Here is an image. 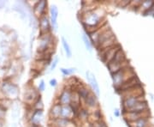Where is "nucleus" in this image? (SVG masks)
Returning <instances> with one entry per match:
<instances>
[{
    "label": "nucleus",
    "instance_id": "1",
    "mask_svg": "<svg viewBox=\"0 0 154 127\" xmlns=\"http://www.w3.org/2000/svg\"><path fill=\"white\" fill-rule=\"evenodd\" d=\"M102 12L103 11H101L100 9H93L91 11H87L82 15V21L85 30L88 33V35L94 33V31H96L97 29L103 26L101 24L104 17Z\"/></svg>",
    "mask_w": 154,
    "mask_h": 127
},
{
    "label": "nucleus",
    "instance_id": "2",
    "mask_svg": "<svg viewBox=\"0 0 154 127\" xmlns=\"http://www.w3.org/2000/svg\"><path fill=\"white\" fill-rule=\"evenodd\" d=\"M111 75H112V79H113V83H114V86L116 88H118L122 84L127 82L128 79L136 76L134 70L132 68H130L129 65L122 68L119 71H117Z\"/></svg>",
    "mask_w": 154,
    "mask_h": 127
},
{
    "label": "nucleus",
    "instance_id": "3",
    "mask_svg": "<svg viewBox=\"0 0 154 127\" xmlns=\"http://www.w3.org/2000/svg\"><path fill=\"white\" fill-rule=\"evenodd\" d=\"M126 61V55H125V53H124L122 48L121 47L120 49L116 52L114 59L107 65V67H108V69H109L110 73L113 74V73H115L117 71H119L122 68L128 65H125L124 64Z\"/></svg>",
    "mask_w": 154,
    "mask_h": 127
},
{
    "label": "nucleus",
    "instance_id": "4",
    "mask_svg": "<svg viewBox=\"0 0 154 127\" xmlns=\"http://www.w3.org/2000/svg\"><path fill=\"white\" fill-rule=\"evenodd\" d=\"M121 48V46L119 44H116L113 46H110L108 48H105L100 51V59L105 64L108 65L110 61L112 60L115 57L116 53L118 50Z\"/></svg>",
    "mask_w": 154,
    "mask_h": 127
},
{
    "label": "nucleus",
    "instance_id": "5",
    "mask_svg": "<svg viewBox=\"0 0 154 127\" xmlns=\"http://www.w3.org/2000/svg\"><path fill=\"white\" fill-rule=\"evenodd\" d=\"M51 44H52V36L51 33L39 35L38 51L40 53H46L48 50L51 49Z\"/></svg>",
    "mask_w": 154,
    "mask_h": 127
},
{
    "label": "nucleus",
    "instance_id": "6",
    "mask_svg": "<svg viewBox=\"0 0 154 127\" xmlns=\"http://www.w3.org/2000/svg\"><path fill=\"white\" fill-rule=\"evenodd\" d=\"M149 111L150 110L146 112H125L123 113V116L125 120H127L128 123H132L141 118H149V114H150Z\"/></svg>",
    "mask_w": 154,
    "mask_h": 127
},
{
    "label": "nucleus",
    "instance_id": "7",
    "mask_svg": "<svg viewBox=\"0 0 154 127\" xmlns=\"http://www.w3.org/2000/svg\"><path fill=\"white\" fill-rule=\"evenodd\" d=\"M2 90L5 93L6 96L10 99H16L18 94H19V89L15 84L11 83H5L2 86Z\"/></svg>",
    "mask_w": 154,
    "mask_h": 127
},
{
    "label": "nucleus",
    "instance_id": "8",
    "mask_svg": "<svg viewBox=\"0 0 154 127\" xmlns=\"http://www.w3.org/2000/svg\"><path fill=\"white\" fill-rule=\"evenodd\" d=\"M50 127H76L72 119L58 118L56 119H50Z\"/></svg>",
    "mask_w": 154,
    "mask_h": 127
},
{
    "label": "nucleus",
    "instance_id": "9",
    "mask_svg": "<svg viewBox=\"0 0 154 127\" xmlns=\"http://www.w3.org/2000/svg\"><path fill=\"white\" fill-rule=\"evenodd\" d=\"M38 27H39V34L40 35L50 33L51 22H49V19L46 17V15L38 18Z\"/></svg>",
    "mask_w": 154,
    "mask_h": 127
},
{
    "label": "nucleus",
    "instance_id": "10",
    "mask_svg": "<svg viewBox=\"0 0 154 127\" xmlns=\"http://www.w3.org/2000/svg\"><path fill=\"white\" fill-rule=\"evenodd\" d=\"M33 14L38 18L43 16H45L46 10H47V2L45 0L38 1L35 5L33 6Z\"/></svg>",
    "mask_w": 154,
    "mask_h": 127
},
{
    "label": "nucleus",
    "instance_id": "11",
    "mask_svg": "<svg viewBox=\"0 0 154 127\" xmlns=\"http://www.w3.org/2000/svg\"><path fill=\"white\" fill-rule=\"evenodd\" d=\"M71 95H72V91L69 88H64L62 93L59 95V98H58V101L57 103H59L62 106L65 105H69L71 103Z\"/></svg>",
    "mask_w": 154,
    "mask_h": 127
},
{
    "label": "nucleus",
    "instance_id": "12",
    "mask_svg": "<svg viewBox=\"0 0 154 127\" xmlns=\"http://www.w3.org/2000/svg\"><path fill=\"white\" fill-rule=\"evenodd\" d=\"M39 95L40 94H38V91L33 88V87H29L25 91L24 97H25V100L28 103H32V104H33L36 101V100L39 97Z\"/></svg>",
    "mask_w": 154,
    "mask_h": 127
},
{
    "label": "nucleus",
    "instance_id": "13",
    "mask_svg": "<svg viewBox=\"0 0 154 127\" xmlns=\"http://www.w3.org/2000/svg\"><path fill=\"white\" fill-rule=\"evenodd\" d=\"M44 118V113L43 110H33L32 115L29 118V121L31 125L41 126V122Z\"/></svg>",
    "mask_w": 154,
    "mask_h": 127
},
{
    "label": "nucleus",
    "instance_id": "14",
    "mask_svg": "<svg viewBox=\"0 0 154 127\" xmlns=\"http://www.w3.org/2000/svg\"><path fill=\"white\" fill-rule=\"evenodd\" d=\"M85 104L88 109H97L99 108V101H98V96L94 94V92H91L88 94L87 99L84 100Z\"/></svg>",
    "mask_w": 154,
    "mask_h": 127
},
{
    "label": "nucleus",
    "instance_id": "15",
    "mask_svg": "<svg viewBox=\"0 0 154 127\" xmlns=\"http://www.w3.org/2000/svg\"><path fill=\"white\" fill-rule=\"evenodd\" d=\"M50 16H51V25L54 30H57V17H58V9L55 5L50 7Z\"/></svg>",
    "mask_w": 154,
    "mask_h": 127
},
{
    "label": "nucleus",
    "instance_id": "16",
    "mask_svg": "<svg viewBox=\"0 0 154 127\" xmlns=\"http://www.w3.org/2000/svg\"><path fill=\"white\" fill-rule=\"evenodd\" d=\"M87 78H88V82L90 83V85L92 86V88H93V92L94 94H96L97 96L99 95V83H98V81L95 78V75L94 73L90 71H87Z\"/></svg>",
    "mask_w": 154,
    "mask_h": 127
},
{
    "label": "nucleus",
    "instance_id": "17",
    "mask_svg": "<svg viewBox=\"0 0 154 127\" xmlns=\"http://www.w3.org/2000/svg\"><path fill=\"white\" fill-rule=\"evenodd\" d=\"M61 107H62V105H60L57 102L52 105V106L51 107V110H50L49 113L50 119H56L60 118Z\"/></svg>",
    "mask_w": 154,
    "mask_h": 127
},
{
    "label": "nucleus",
    "instance_id": "18",
    "mask_svg": "<svg viewBox=\"0 0 154 127\" xmlns=\"http://www.w3.org/2000/svg\"><path fill=\"white\" fill-rule=\"evenodd\" d=\"M75 117L73 111L69 105L62 106L61 107V115L60 118L63 119H72Z\"/></svg>",
    "mask_w": 154,
    "mask_h": 127
},
{
    "label": "nucleus",
    "instance_id": "19",
    "mask_svg": "<svg viewBox=\"0 0 154 127\" xmlns=\"http://www.w3.org/2000/svg\"><path fill=\"white\" fill-rule=\"evenodd\" d=\"M76 92L79 94V97H80V99L81 100H85L87 99V97L88 96V94L91 93V91L89 90V88H88L86 86H84L82 84H81L78 88H77Z\"/></svg>",
    "mask_w": 154,
    "mask_h": 127
},
{
    "label": "nucleus",
    "instance_id": "20",
    "mask_svg": "<svg viewBox=\"0 0 154 127\" xmlns=\"http://www.w3.org/2000/svg\"><path fill=\"white\" fill-rule=\"evenodd\" d=\"M77 116L79 117L80 120H82V121H87L89 119L90 116V113L88 108H81L80 111L78 112L77 113Z\"/></svg>",
    "mask_w": 154,
    "mask_h": 127
},
{
    "label": "nucleus",
    "instance_id": "21",
    "mask_svg": "<svg viewBox=\"0 0 154 127\" xmlns=\"http://www.w3.org/2000/svg\"><path fill=\"white\" fill-rule=\"evenodd\" d=\"M94 118V121H99V120H102L103 119V115H102V112L100 111L99 108H97V109H95V110H93L92 113H90V116L89 118Z\"/></svg>",
    "mask_w": 154,
    "mask_h": 127
},
{
    "label": "nucleus",
    "instance_id": "22",
    "mask_svg": "<svg viewBox=\"0 0 154 127\" xmlns=\"http://www.w3.org/2000/svg\"><path fill=\"white\" fill-rule=\"evenodd\" d=\"M62 44H63V49H64V52L66 53L67 57L70 58L72 56L71 49H70V46H69V45L68 43L67 40L64 37H62Z\"/></svg>",
    "mask_w": 154,
    "mask_h": 127
},
{
    "label": "nucleus",
    "instance_id": "23",
    "mask_svg": "<svg viewBox=\"0 0 154 127\" xmlns=\"http://www.w3.org/2000/svg\"><path fill=\"white\" fill-rule=\"evenodd\" d=\"M82 40L84 44H85L86 48H87L89 52H91L92 49H93V44H92V42H91V40H90V39H89V37H88V35L87 33H83Z\"/></svg>",
    "mask_w": 154,
    "mask_h": 127
},
{
    "label": "nucleus",
    "instance_id": "24",
    "mask_svg": "<svg viewBox=\"0 0 154 127\" xmlns=\"http://www.w3.org/2000/svg\"><path fill=\"white\" fill-rule=\"evenodd\" d=\"M43 108H44L43 101L41 99V95H39V97L33 104V110H43Z\"/></svg>",
    "mask_w": 154,
    "mask_h": 127
},
{
    "label": "nucleus",
    "instance_id": "25",
    "mask_svg": "<svg viewBox=\"0 0 154 127\" xmlns=\"http://www.w3.org/2000/svg\"><path fill=\"white\" fill-rule=\"evenodd\" d=\"M92 127H107V125H106L105 122L102 119V120H99V121L93 122Z\"/></svg>",
    "mask_w": 154,
    "mask_h": 127
},
{
    "label": "nucleus",
    "instance_id": "26",
    "mask_svg": "<svg viewBox=\"0 0 154 127\" xmlns=\"http://www.w3.org/2000/svg\"><path fill=\"white\" fill-rule=\"evenodd\" d=\"M61 71L63 75L68 76V75H70L73 72H75V69H64V68H62L61 69Z\"/></svg>",
    "mask_w": 154,
    "mask_h": 127
},
{
    "label": "nucleus",
    "instance_id": "27",
    "mask_svg": "<svg viewBox=\"0 0 154 127\" xmlns=\"http://www.w3.org/2000/svg\"><path fill=\"white\" fill-rule=\"evenodd\" d=\"M58 58L57 57H56L55 59H54V60L52 62V64H51V71H53L54 69L56 68V66L57 65V63H58Z\"/></svg>",
    "mask_w": 154,
    "mask_h": 127
},
{
    "label": "nucleus",
    "instance_id": "28",
    "mask_svg": "<svg viewBox=\"0 0 154 127\" xmlns=\"http://www.w3.org/2000/svg\"><path fill=\"white\" fill-rule=\"evenodd\" d=\"M5 109L3 107V106H0V119H3L4 117H5Z\"/></svg>",
    "mask_w": 154,
    "mask_h": 127
},
{
    "label": "nucleus",
    "instance_id": "29",
    "mask_svg": "<svg viewBox=\"0 0 154 127\" xmlns=\"http://www.w3.org/2000/svg\"><path fill=\"white\" fill-rule=\"evenodd\" d=\"M45 87V82L43 81V80H41V82H40L39 85H38V90H39V91H44Z\"/></svg>",
    "mask_w": 154,
    "mask_h": 127
},
{
    "label": "nucleus",
    "instance_id": "30",
    "mask_svg": "<svg viewBox=\"0 0 154 127\" xmlns=\"http://www.w3.org/2000/svg\"><path fill=\"white\" fill-rule=\"evenodd\" d=\"M57 82L56 79H51V80L50 81V85H51V87H56V86H57Z\"/></svg>",
    "mask_w": 154,
    "mask_h": 127
},
{
    "label": "nucleus",
    "instance_id": "31",
    "mask_svg": "<svg viewBox=\"0 0 154 127\" xmlns=\"http://www.w3.org/2000/svg\"><path fill=\"white\" fill-rule=\"evenodd\" d=\"M114 113H115L116 116H119V111L118 110H115V112H114Z\"/></svg>",
    "mask_w": 154,
    "mask_h": 127
},
{
    "label": "nucleus",
    "instance_id": "32",
    "mask_svg": "<svg viewBox=\"0 0 154 127\" xmlns=\"http://www.w3.org/2000/svg\"><path fill=\"white\" fill-rule=\"evenodd\" d=\"M5 5V2H3V1H0V8H2L3 6Z\"/></svg>",
    "mask_w": 154,
    "mask_h": 127
},
{
    "label": "nucleus",
    "instance_id": "33",
    "mask_svg": "<svg viewBox=\"0 0 154 127\" xmlns=\"http://www.w3.org/2000/svg\"><path fill=\"white\" fill-rule=\"evenodd\" d=\"M28 127H41V126H38V125H30Z\"/></svg>",
    "mask_w": 154,
    "mask_h": 127
}]
</instances>
